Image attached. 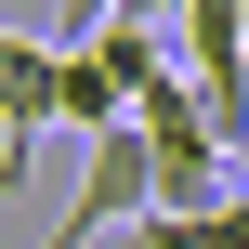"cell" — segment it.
<instances>
[{"label": "cell", "mask_w": 249, "mask_h": 249, "mask_svg": "<svg viewBox=\"0 0 249 249\" xmlns=\"http://www.w3.org/2000/svg\"><path fill=\"white\" fill-rule=\"evenodd\" d=\"M144 210H158V144H144V131H105V144H92V171H79V197H66V223H53L39 249H92V236H131Z\"/></svg>", "instance_id": "obj_1"}, {"label": "cell", "mask_w": 249, "mask_h": 249, "mask_svg": "<svg viewBox=\"0 0 249 249\" xmlns=\"http://www.w3.org/2000/svg\"><path fill=\"white\" fill-rule=\"evenodd\" d=\"M92 26H118V0H66V39H92Z\"/></svg>", "instance_id": "obj_3"}, {"label": "cell", "mask_w": 249, "mask_h": 249, "mask_svg": "<svg viewBox=\"0 0 249 249\" xmlns=\"http://www.w3.org/2000/svg\"><path fill=\"white\" fill-rule=\"evenodd\" d=\"M118 13H131V26H184V0H118Z\"/></svg>", "instance_id": "obj_4"}, {"label": "cell", "mask_w": 249, "mask_h": 249, "mask_svg": "<svg viewBox=\"0 0 249 249\" xmlns=\"http://www.w3.org/2000/svg\"><path fill=\"white\" fill-rule=\"evenodd\" d=\"M118 249H223V210H144Z\"/></svg>", "instance_id": "obj_2"}]
</instances>
